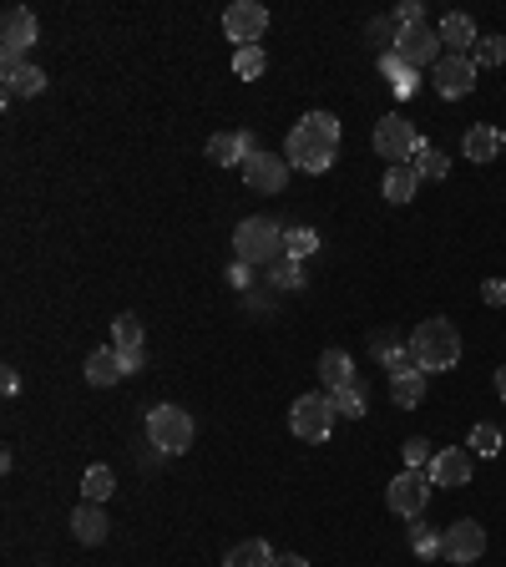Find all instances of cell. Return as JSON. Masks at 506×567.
Masks as SVG:
<instances>
[{
    "mask_svg": "<svg viewBox=\"0 0 506 567\" xmlns=\"http://www.w3.org/2000/svg\"><path fill=\"white\" fill-rule=\"evenodd\" d=\"M334 152H340V117L334 112H309L289 127V142H284V157L289 168L299 173H329L334 168Z\"/></svg>",
    "mask_w": 506,
    "mask_h": 567,
    "instance_id": "6da1fadb",
    "label": "cell"
},
{
    "mask_svg": "<svg viewBox=\"0 0 506 567\" xmlns=\"http://www.w3.org/2000/svg\"><path fill=\"white\" fill-rule=\"evenodd\" d=\"M233 259L248 264V269H274L284 259V223L253 213L233 228Z\"/></svg>",
    "mask_w": 506,
    "mask_h": 567,
    "instance_id": "7a4b0ae2",
    "label": "cell"
},
{
    "mask_svg": "<svg viewBox=\"0 0 506 567\" xmlns=\"http://www.w3.org/2000/svg\"><path fill=\"white\" fill-rule=\"evenodd\" d=\"M410 355L415 365L426 370V375H441V370H456L461 365V335H456V324L451 319H426V324H415V335H410Z\"/></svg>",
    "mask_w": 506,
    "mask_h": 567,
    "instance_id": "3957f363",
    "label": "cell"
},
{
    "mask_svg": "<svg viewBox=\"0 0 506 567\" xmlns=\"http://www.w3.org/2000/svg\"><path fill=\"white\" fill-rule=\"evenodd\" d=\"M198 426L183 405H152L147 411V441L157 446V456H183L193 446Z\"/></svg>",
    "mask_w": 506,
    "mask_h": 567,
    "instance_id": "277c9868",
    "label": "cell"
},
{
    "mask_svg": "<svg viewBox=\"0 0 506 567\" xmlns=\"http://www.w3.org/2000/svg\"><path fill=\"white\" fill-rule=\"evenodd\" d=\"M431 471H400L390 486H385V507L395 512V517H405V522H415L420 512H426V502H431Z\"/></svg>",
    "mask_w": 506,
    "mask_h": 567,
    "instance_id": "5b68a950",
    "label": "cell"
},
{
    "mask_svg": "<svg viewBox=\"0 0 506 567\" xmlns=\"http://www.w3.org/2000/svg\"><path fill=\"white\" fill-rule=\"evenodd\" d=\"M289 426H294V436L299 441H324L329 431H334V400L329 395H299L294 405H289Z\"/></svg>",
    "mask_w": 506,
    "mask_h": 567,
    "instance_id": "8992f818",
    "label": "cell"
},
{
    "mask_svg": "<svg viewBox=\"0 0 506 567\" xmlns=\"http://www.w3.org/2000/svg\"><path fill=\"white\" fill-rule=\"evenodd\" d=\"M420 147V132H415V122L410 117H380L375 122V152L390 162V168H400V162H410V152Z\"/></svg>",
    "mask_w": 506,
    "mask_h": 567,
    "instance_id": "52a82bcc",
    "label": "cell"
},
{
    "mask_svg": "<svg viewBox=\"0 0 506 567\" xmlns=\"http://www.w3.org/2000/svg\"><path fill=\"white\" fill-rule=\"evenodd\" d=\"M223 31H228L233 51L238 46H259L264 31H269V11L259 6V0H233V6L223 11Z\"/></svg>",
    "mask_w": 506,
    "mask_h": 567,
    "instance_id": "ba28073f",
    "label": "cell"
},
{
    "mask_svg": "<svg viewBox=\"0 0 506 567\" xmlns=\"http://www.w3.org/2000/svg\"><path fill=\"white\" fill-rule=\"evenodd\" d=\"M289 157H274V152H264V147H253V157L243 162V183L253 188V193H284L289 188Z\"/></svg>",
    "mask_w": 506,
    "mask_h": 567,
    "instance_id": "9c48e42d",
    "label": "cell"
},
{
    "mask_svg": "<svg viewBox=\"0 0 506 567\" xmlns=\"http://www.w3.org/2000/svg\"><path fill=\"white\" fill-rule=\"evenodd\" d=\"M395 61H400V66H410V71L436 66V61H441V31H431V26L400 31V36H395Z\"/></svg>",
    "mask_w": 506,
    "mask_h": 567,
    "instance_id": "30bf717a",
    "label": "cell"
},
{
    "mask_svg": "<svg viewBox=\"0 0 506 567\" xmlns=\"http://www.w3.org/2000/svg\"><path fill=\"white\" fill-rule=\"evenodd\" d=\"M441 537H446V542H441V557H451V562H476V557L486 552V527L471 522V517L451 522Z\"/></svg>",
    "mask_w": 506,
    "mask_h": 567,
    "instance_id": "8fae6325",
    "label": "cell"
},
{
    "mask_svg": "<svg viewBox=\"0 0 506 567\" xmlns=\"http://www.w3.org/2000/svg\"><path fill=\"white\" fill-rule=\"evenodd\" d=\"M36 36H41V21H36L26 6H11L6 16H0V51L26 56V51L36 46Z\"/></svg>",
    "mask_w": 506,
    "mask_h": 567,
    "instance_id": "7c38bea8",
    "label": "cell"
},
{
    "mask_svg": "<svg viewBox=\"0 0 506 567\" xmlns=\"http://www.w3.org/2000/svg\"><path fill=\"white\" fill-rule=\"evenodd\" d=\"M471 87H476V61H471V56H441V61H436V92H441V97L456 102V97H466Z\"/></svg>",
    "mask_w": 506,
    "mask_h": 567,
    "instance_id": "4fadbf2b",
    "label": "cell"
},
{
    "mask_svg": "<svg viewBox=\"0 0 506 567\" xmlns=\"http://www.w3.org/2000/svg\"><path fill=\"white\" fill-rule=\"evenodd\" d=\"M107 532H112V522H107L102 502H81V507L71 512V537H76L81 547H102Z\"/></svg>",
    "mask_w": 506,
    "mask_h": 567,
    "instance_id": "5bb4252c",
    "label": "cell"
},
{
    "mask_svg": "<svg viewBox=\"0 0 506 567\" xmlns=\"http://www.w3.org/2000/svg\"><path fill=\"white\" fill-rule=\"evenodd\" d=\"M431 481L436 486H471V451L466 446H446L431 461Z\"/></svg>",
    "mask_w": 506,
    "mask_h": 567,
    "instance_id": "9a60e30c",
    "label": "cell"
},
{
    "mask_svg": "<svg viewBox=\"0 0 506 567\" xmlns=\"http://www.w3.org/2000/svg\"><path fill=\"white\" fill-rule=\"evenodd\" d=\"M248 157H253V137L248 132H218V137H208V162H218V168H243Z\"/></svg>",
    "mask_w": 506,
    "mask_h": 567,
    "instance_id": "2e32d148",
    "label": "cell"
},
{
    "mask_svg": "<svg viewBox=\"0 0 506 567\" xmlns=\"http://www.w3.org/2000/svg\"><path fill=\"white\" fill-rule=\"evenodd\" d=\"M476 21L466 16V11H451V16H441V46L451 51V56H471L476 51Z\"/></svg>",
    "mask_w": 506,
    "mask_h": 567,
    "instance_id": "e0dca14e",
    "label": "cell"
},
{
    "mask_svg": "<svg viewBox=\"0 0 506 567\" xmlns=\"http://www.w3.org/2000/svg\"><path fill=\"white\" fill-rule=\"evenodd\" d=\"M223 567H274V547L264 537H243L223 552Z\"/></svg>",
    "mask_w": 506,
    "mask_h": 567,
    "instance_id": "ac0fdd59",
    "label": "cell"
},
{
    "mask_svg": "<svg viewBox=\"0 0 506 567\" xmlns=\"http://www.w3.org/2000/svg\"><path fill=\"white\" fill-rule=\"evenodd\" d=\"M117 380H122V355H117V345L92 350V355H87V385L107 390V385H117Z\"/></svg>",
    "mask_w": 506,
    "mask_h": 567,
    "instance_id": "d6986e66",
    "label": "cell"
},
{
    "mask_svg": "<svg viewBox=\"0 0 506 567\" xmlns=\"http://www.w3.org/2000/svg\"><path fill=\"white\" fill-rule=\"evenodd\" d=\"M46 92V71L41 66H16V71H6V102H16V97H41Z\"/></svg>",
    "mask_w": 506,
    "mask_h": 567,
    "instance_id": "ffe728a7",
    "label": "cell"
},
{
    "mask_svg": "<svg viewBox=\"0 0 506 567\" xmlns=\"http://www.w3.org/2000/svg\"><path fill=\"white\" fill-rule=\"evenodd\" d=\"M329 400H334V416H350V421H360L370 405H365V375H355L350 385H340V390H329Z\"/></svg>",
    "mask_w": 506,
    "mask_h": 567,
    "instance_id": "44dd1931",
    "label": "cell"
},
{
    "mask_svg": "<svg viewBox=\"0 0 506 567\" xmlns=\"http://www.w3.org/2000/svg\"><path fill=\"white\" fill-rule=\"evenodd\" d=\"M461 147H466V157H471V162H491V157L501 152V132H496V127H486V122H476V127L461 137Z\"/></svg>",
    "mask_w": 506,
    "mask_h": 567,
    "instance_id": "7402d4cb",
    "label": "cell"
},
{
    "mask_svg": "<svg viewBox=\"0 0 506 567\" xmlns=\"http://www.w3.org/2000/svg\"><path fill=\"white\" fill-rule=\"evenodd\" d=\"M319 380H324L329 390L350 385V380H355V360H350L345 350H324V355H319Z\"/></svg>",
    "mask_w": 506,
    "mask_h": 567,
    "instance_id": "603a6c76",
    "label": "cell"
},
{
    "mask_svg": "<svg viewBox=\"0 0 506 567\" xmlns=\"http://www.w3.org/2000/svg\"><path fill=\"white\" fill-rule=\"evenodd\" d=\"M390 395H395V405H420L426 400V370H405V375H390Z\"/></svg>",
    "mask_w": 506,
    "mask_h": 567,
    "instance_id": "cb8c5ba5",
    "label": "cell"
},
{
    "mask_svg": "<svg viewBox=\"0 0 506 567\" xmlns=\"http://www.w3.org/2000/svg\"><path fill=\"white\" fill-rule=\"evenodd\" d=\"M415 188H420V173L410 168V162H400V168L385 173V203H410Z\"/></svg>",
    "mask_w": 506,
    "mask_h": 567,
    "instance_id": "d4e9b609",
    "label": "cell"
},
{
    "mask_svg": "<svg viewBox=\"0 0 506 567\" xmlns=\"http://www.w3.org/2000/svg\"><path fill=\"white\" fill-rule=\"evenodd\" d=\"M410 168H415L420 178H436V183H441V178L451 173V162H446V152H436L431 142H420V147L410 152Z\"/></svg>",
    "mask_w": 506,
    "mask_h": 567,
    "instance_id": "484cf974",
    "label": "cell"
},
{
    "mask_svg": "<svg viewBox=\"0 0 506 567\" xmlns=\"http://www.w3.org/2000/svg\"><path fill=\"white\" fill-rule=\"evenodd\" d=\"M117 492V481H112V466H92L87 476H81V502H107Z\"/></svg>",
    "mask_w": 506,
    "mask_h": 567,
    "instance_id": "4316f807",
    "label": "cell"
},
{
    "mask_svg": "<svg viewBox=\"0 0 506 567\" xmlns=\"http://www.w3.org/2000/svg\"><path fill=\"white\" fill-rule=\"evenodd\" d=\"M264 66H269L264 46H238V51H233V76H243V81H259Z\"/></svg>",
    "mask_w": 506,
    "mask_h": 567,
    "instance_id": "83f0119b",
    "label": "cell"
},
{
    "mask_svg": "<svg viewBox=\"0 0 506 567\" xmlns=\"http://www.w3.org/2000/svg\"><path fill=\"white\" fill-rule=\"evenodd\" d=\"M142 340H147V335H142V319H137V314H117V319H112V345H117V350H142Z\"/></svg>",
    "mask_w": 506,
    "mask_h": 567,
    "instance_id": "f1b7e54d",
    "label": "cell"
},
{
    "mask_svg": "<svg viewBox=\"0 0 506 567\" xmlns=\"http://www.w3.org/2000/svg\"><path fill=\"white\" fill-rule=\"evenodd\" d=\"M466 446H471L476 456H496V451L506 446V431H496V426L476 421V426H471V436H466Z\"/></svg>",
    "mask_w": 506,
    "mask_h": 567,
    "instance_id": "f546056e",
    "label": "cell"
},
{
    "mask_svg": "<svg viewBox=\"0 0 506 567\" xmlns=\"http://www.w3.org/2000/svg\"><path fill=\"white\" fill-rule=\"evenodd\" d=\"M314 249H319V233H314V228H284V254H289V259L304 264Z\"/></svg>",
    "mask_w": 506,
    "mask_h": 567,
    "instance_id": "4dcf8cb0",
    "label": "cell"
},
{
    "mask_svg": "<svg viewBox=\"0 0 506 567\" xmlns=\"http://www.w3.org/2000/svg\"><path fill=\"white\" fill-rule=\"evenodd\" d=\"M380 71L390 76V92H395V97H410V92H415V71H410V66H400V61H395V51H385Z\"/></svg>",
    "mask_w": 506,
    "mask_h": 567,
    "instance_id": "1f68e13d",
    "label": "cell"
},
{
    "mask_svg": "<svg viewBox=\"0 0 506 567\" xmlns=\"http://www.w3.org/2000/svg\"><path fill=\"white\" fill-rule=\"evenodd\" d=\"M441 542H446V537H436L420 517L410 522V547H415V557H441Z\"/></svg>",
    "mask_w": 506,
    "mask_h": 567,
    "instance_id": "d6a6232c",
    "label": "cell"
},
{
    "mask_svg": "<svg viewBox=\"0 0 506 567\" xmlns=\"http://www.w3.org/2000/svg\"><path fill=\"white\" fill-rule=\"evenodd\" d=\"M269 284H279V289H304V264L284 254V259L269 269Z\"/></svg>",
    "mask_w": 506,
    "mask_h": 567,
    "instance_id": "836d02e7",
    "label": "cell"
},
{
    "mask_svg": "<svg viewBox=\"0 0 506 567\" xmlns=\"http://www.w3.org/2000/svg\"><path fill=\"white\" fill-rule=\"evenodd\" d=\"M431 461H436V451H431L426 436H410L405 441V471H431Z\"/></svg>",
    "mask_w": 506,
    "mask_h": 567,
    "instance_id": "e575fe53",
    "label": "cell"
},
{
    "mask_svg": "<svg viewBox=\"0 0 506 567\" xmlns=\"http://www.w3.org/2000/svg\"><path fill=\"white\" fill-rule=\"evenodd\" d=\"M471 61L476 66H501L506 61V36H481L476 51H471Z\"/></svg>",
    "mask_w": 506,
    "mask_h": 567,
    "instance_id": "d590c367",
    "label": "cell"
},
{
    "mask_svg": "<svg viewBox=\"0 0 506 567\" xmlns=\"http://www.w3.org/2000/svg\"><path fill=\"white\" fill-rule=\"evenodd\" d=\"M390 21L400 31H415V26H426V6H420V0H400V6L390 11Z\"/></svg>",
    "mask_w": 506,
    "mask_h": 567,
    "instance_id": "8d00e7d4",
    "label": "cell"
},
{
    "mask_svg": "<svg viewBox=\"0 0 506 567\" xmlns=\"http://www.w3.org/2000/svg\"><path fill=\"white\" fill-rule=\"evenodd\" d=\"M385 365H390V375H405V370H420V365H415V355H410V345H400V350H395V355H390Z\"/></svg>",
    "mask_w": 506,
    "mask_h": 567,
    "instance_id": "74e56055",
    "label": "cell"
},
{
    "mask_svg": "<svg viewBox=\"0 0 506 567\" xmlns=\"http://www.w3.org/2000/svg\"><path fill=\"white\" fill-rule=\"evenodd\" d=\"M481 299H486L491 309H501V304H506V279H486V284H481Z\"/></svg>",
    "mask_w": 506,
    "mask_h": 567,
    "instance_id": "f35d334b",
    "label": "cell"
},
{
    "mask_svg": "<svg viewBox=\"0 0 506 567\" xmlns=\"http://www.w3.org/2000/svg\"><path fill=\"white\" fill-rule=\"evenodd\" d=\"M228 284H233V289H248V284H253V269L233 259V264H228Z\"/></svg>",
    "mask_w": 506,
    "mask_h": 567,
    "instance_id": "ab89813d",
    "label": "cell"
},
{
    "mask_svg": "<svg viewBox=\"0 0 506 567\" xmlns=\"http://www.w3.org/2000/svg\"><path fill=\"white\" fill-rule=\"evenodd\" d=\"M370 350H375V355H380V360H390V355H395V350H400V340H395V335H385V330H380V335H375V340H370Z\"/></svg>",
    "mask_w": 506,
    "mask_h": 567,
    "instance_id": "60d3db41",
    "label": "cell"
},
{
    "mask_svg": "<svg viewBox=\"0 0 506 567\" xmlns=\"http://www.w3.org/2000/svg\"><path fill=\"white\" fill-rule=\"evenodd\" d=\"M117 355H122V375H137V370L147 365V355H142V350H117Z\"/></svg>",
    "mask_w": 506,
    "mask_h": 567,
    "instance_id": "b9f144b4",
    "label": "cell"
},
{
    "mask_svg": "<svg viewBox=\"0 0 506 567\" xmlns=\"http://www.w3.org/2000/svg\"><path fill=\"white\" fill-rule=\"evenodd\" d=\"M274 567H309V562H304L299 552H279V557H274Z\"/></svg>",
    "mask_w": 506,
    "mask_h": 567,
    "instance_id": "7bdbcfd3",
    "label": "cell"
},
{
    "mask_svg": "<svg viewBox=\"0 0 506 567\" xmlns=\"http://www.w3.org/2000/svg\"><path fill=\"white\" fill-rule=\"evenodd\" d=\"M0 390L16 395V390H21V375H16V370H6V375H0Z\"/></svg>",
    "mask_w": 506,
    "mask_h": 567,
    "instance_id": "ee69618b",
    "label": "cell"
},
{
    "mask_svg": "<svg viewBox=\"0 0 506 567\" xmlns=\"http://www.w3.org/2000/svg\"><path fill=\"white\" fill-rule=\"evenodd\" d=\"M496 395H501V405H506V365L496 370Z\"/></svg>",
    "mask_w": 506,
    "mask_h": 567,
    "instance_id": "f6af8a7d",
    "label": "cell"
},
{
    "mask_svg": "<svg viewBox=\"0 0 506 567\" xmlns=\"http://www.w3.org/2000/svg\"><path fill=\"white\" fill-rule=\"evenodd\" d=\"M501 147H506V132H501Z\"/></svg>",
    "mask_w": 506,
    "mask_h": 567,
    "instance_id": "bcb514c9",
    "label": "cell"
},
{
    "mask_svg": "<svg viewBox=\"0 0 506 567\" xmlns=\"http://www.w3.org/2000/svg\"><path fill=\"white\" fill-rule=\"evenodd\" d=\"M41 567H46V562H41Z\"/></svg>",
    "mask_w": 506,
    "mask_h": 567,
    "instance_id": "7dc6e473",
    "label": "cell"
}]
</instances>
